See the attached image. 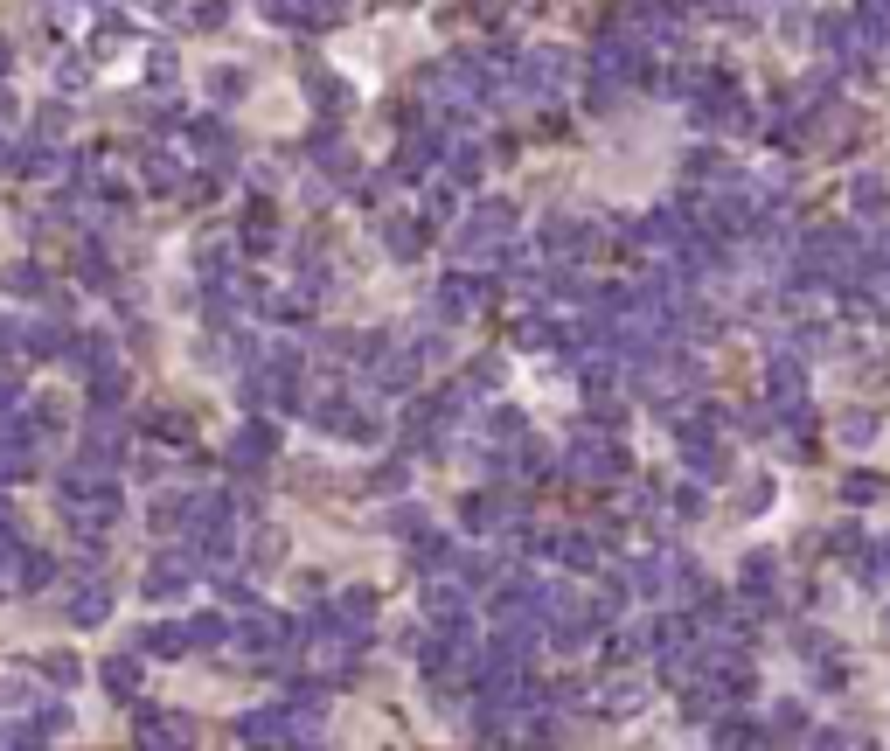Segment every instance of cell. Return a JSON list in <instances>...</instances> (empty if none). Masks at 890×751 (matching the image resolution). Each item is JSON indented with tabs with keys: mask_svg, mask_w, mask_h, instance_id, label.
Returning <instances> with one entry per match:
<instances>
[{
	"mask_svg": "<svg viewBox=\"0 0 890 751\" xmlns=\"http://www.w3.org/2000/svg\"><path fill=\"white\" fill-rule=\"evenodd\" d=\"M279 738H286V717H272V710L244 717V745H279Z\"/></svg>",
	"mask_w": 890,
	"mask_h": 751,
	"instance_id": "obj_1",
	"label": "cell"
},
{
	"mask_svg": "<svg viewBox=\"0 0 890 751\" xmlns=\"http://www.w3.org/2000/svg\"><path fill=\"white\" fill-rule=\"evenodd\" d=\"M70 619H77V626H98V619H105V592H77V599H70Z\"/></svg>",
	"mask_w": 890,
	"mask_h": 751,
	"instance_id": "obj_2",
	"label": "cell"
},
{
	"mask_svg": "<svg viewBox=\"0 0 890 751\" xmlns=\"http://www.w3.org/2000/svg\"><path fill=\"white\" fill-rule=\"evenodd\" d=\"M105 689H119V696H133V661H112V668H105Z\"/></svg>",
	"mask_w": 890,
	"mask_h": 751,
	"instance_id": "obj_3",
	"label": "cell"
}]
</instances>
